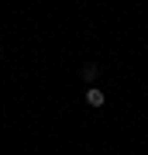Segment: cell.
I'll use <instances>...</instances> for the list:
<instances>
[{
	"instance_id": "cell-1",
	"label": "cell",
	"mask_w": 148,
	"mask_h": 155,
	"mask_svg": "<svg viewBox=\"0 0 148 155\" xmlns=\"http://www.w3.org/2000/svg\"><path fill=\"white\" fill-rule=\"evenodd\" d=\"M104 100H107V97H104V90H97V86H90V90H86V107H104Z\"/></svg>"
},
{
	"instance_id": "cell-2",
	"label": "cell",
	"mask_w": 148,
	"mask_h": 155,
	"mask_svg": "<svg viewBox=\"0 0 148 155\" xmlns=\"http://www.w3.org/2000/svg\"><path fill=\"white\" fill-rule=\"evenodd\" d=\"M97 76H100V66H93V62H86V66L79 69V79H83V83H93Z\"/></svg>"
},
{
	"instance_id": "cell-3",
	"label": "cell",
	"mask_w": 148,
	"mask_h": 155,
	"mask_svg": "<svg viewBox=\"0 0 148 155\" xmlns=\"http://www.w3.org/2000/svg\"><path fill=\"white\" fill-rule=\"evenodd\" d=\"M0 52H4V48H0Z\"/></svg>"
}]
</instances>
